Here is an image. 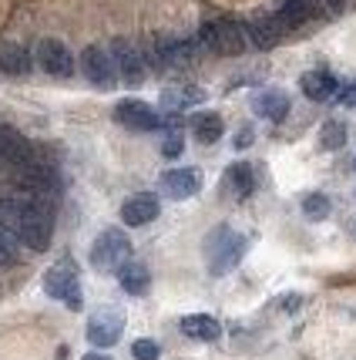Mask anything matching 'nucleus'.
I'll return each instance as SVG.
<instances>
[{
	"label": "nucleus",
	"instance_id": "nucleus-1",
	"mask_svg": "<svg viewBox=\"0 0 356 360\" xmlns=\"http://www.w3.org/2000/svg\"><path fill=\"white\" fill-rule=\"evenodd\" d=\"M0 226L17 236V243H24L27 250L44 252L54 236V222H51V202L34 199L27 192L17 195H4L0 199Z\"/></svg>",
	"mask_w": 356,
	"mask_h": 360
},
{
	"label": "nucleus",
	"instance_id": "nucleus-2",
	"mask_svg": "<svg viewBox=\"0 0 356 360\" xmlns=\"http://www.w3.org/2000/svg\"><path fill=\"white\" fill-rule=\"evenodd\" d=\"M246 256V236L232 233L229 226H218L205 239V263L212 269V276H222L232 266H239V259Z\"/></svg>",
	"mask_w": 356,
	"mask_h": 360
},
{
	"label": "nucleus",
	"instance_id": "nucleus-3",
	"mask_svg": "<svg viewBox=\"0 0 356 360\" xmlns=\"http://www.w3.org/2000/svg\"><path fill=\"white\" fill-rule=\"evenodd\" d=\"M131 259V239L121 229H105L91 246V266L101 273H118Z\"/></svg>",
	"mask_w": 356,
	"mask_h": 360
},
{
	"label": "nucleus",
	"instance_id": "nucleus-4",
	"mask_svg": "<svg viewBox=\"0 0 356 360\" xmlns=\"http://www.w3.org/2000/svg\"><path fill=\"white\" fill-rule=\"evenodd\" d=\"M44 290L47 297L61 300L67 310H81L84 300H81V283H78V269L71 259H61L58 266H51L44 273Z\"/></svg>",
	"mask_w": 356,
	"mask_h": 360
},
{
	"label": "nucleus",
	"instance_id": "nucleus-5",
	"mask_svg": "<svg viewBox=\"0 0 356 360\" xmlns=\"http://www.w3.org/2000/svg\"><path fill=\"white\" fill-rule=\"evenodd\" d=\"M202 47H209L212 54H222V58H232V54H242L246 51V31L235 24V20H212L199 31Z\"/></svg>",
	"mask_w": 356,
	"mask_h": 360
},
{
	"label": "nucleus",
	"instance_id": "nucleus-6",
	"mask_svg": "<svg viewBox=\"0 0 356 360\" xmlns=\"http://www.w3.org/2000/svg\"><path fill=\"white\" fill-rule=\"evenodd\" d=\"M81 71H84V78L91 81L94 88H114V81H118V71H114V61H111V51L105 47H84V54H81Z\"/></svg>",
	"mask_w": 356,
	"mask_h": 360
},
{
	"label": "nucleus",
	"instance_id": "nucleus-7",
	"mask_svg": "<svg viewBox=\"0 0 356 360\" xmlns=\"http://www.w3.org/2000/svg\"><path fill=\"white\" fill-rule=\"evenodd\" d=\"M121 330H124V314L114 310V307H105L88 320V340L94 347H114L121 340Z\"/></svg>",
	"mask_w": 356,
	"mask_h": 360
},
{
	"label": "nucleus",
	"instance_id": "nucleus-8",
	"mask_svg": "<svg viewBox=\"0 0 356 360\" xmlns=\"http://www.w3.org/2000/svg\"><path fill=\"white\" fill-rule=\"evenodd\" d=\"M114 122L124 128H131V131H155V128L161 125L158 111L152 108V105H145V101H135V98L114 105Z\"/></svg>",
	"mask_w": 356,
	"mask_h": 360
},
{
	"label": "nucleus",
	"instance_id": "nucleus-9",
	"mask_svg": "<svg viewBox=\"0 0 356 360\" xmlns=\"http://www.w3.org/2000/svg\"><path fill=\"white\" fill-rule=\"evenodd\" d=\"M111 61H114V71L124 78V84H141L148 68H145V58L138 54V47L131 41H114L111 44Z\"/></svg>",
	"mask_w": 356,
	"mask_h": 360
},
{
	"label": "nucleus",
	"instance_id": "nucleus-10",
	"mask_svg": "<svg viewBox=\"0 0 356 360\" xmlns=\"http://www.w3.org/2000/svg\"><path fill=\"white\" fill-rule=\"evenodd\" d=\"M34 162V148L31 141L24 139L17 128L11 125H0V165L7 169H24Z\"/></svg>",
	"mask_w": 356,
	"mask_h": 360
},
{
	"label": "nucleus",
	"instance_id": "nucleus-11",
	"mask_svg": "<svg viewBox=\"0 0 356 360\" xmlns=\"http://www.w3.org/2000/svg\"><path fill=\"white\" fill-rule=\"evenodd\" d=\"M37 64L44 68L47 75H54V78H71V75H74L71 51H67L61 41H54V37H44V41L37 44Z\"/></svg>",
	"mask_w": 356,
	"mask_h": 360
},
{
	"label": "nucleus",
	"instance_id": "nucleus-12",
	"mask_svg": "<svg viewBox=\"0 0 356 360\" xmlns=\"http://www.w3.org/2000/svg\"><path fill=\"white\" fill-rule=\"evenodd\" d=\"M202 188V172L199 169H171L161 175V192L169 199H192Z\"/></svg>",
	"mask_w": 356,
	"mask_h": 360
},
{
	"label": "nucleus",
	"instance_id": "nucleus-13",
	"mask_svg": "<svg viewBox=\"0 0 356 360\" xmlns=\"http://www.w3.org/2000/svg\"><path fill=\"white\" fill-rule=\"evenodd\" d=\"M158 199L152 192H138V195H131L128 202L121 205V222L124 226H148V222L158 216Z\"/></svg>",
	"mask_w": 356,
	"mask_h": 360
},
{
	"label": "nucleus",
	"instance_id": "nucleus-14",
	"mask_svg": "<svg viewBox=\"0 0 356 360\" xmlns=\"http://www.w3.org/2000/svg\"><path fill=\"white\" fill-rule=\"evenodd\" d=\"M152 58H155V68H182V64L192 61V44L171 41V37H158L155 47H152Z\"/></svg>",
	"mask_w": 356,
	"mask_h": 360
},
{
	"label": "nucleus",
	"instance_id": "nucleus-15",
	"mask_svg": "<svg viewBox=\"0 0 356 360\" xmlns=\"http://www.w3.org/2000/svg\"><path fill=\"white\" fill-rule=\"evenodd\" d=\"M252 108H256V115H263L269 122H282L289 115V94L279 91V88H265V91L252 98Z\"/></svg>",
	"mask_w": 356,
	"mask_h": 360
},
{
	"label": "nucleus",
	"instance_id": "nucleus-16",
	"mask_svg": "<svg viewBox=\"0 0 356 360\" xmlns=\"http://www.w3.org/2000/svg\"><path fill=\"white\" fill-rule=\"evenodd\" d=\"M299 88H303V94H306L310 101H329L333 94L340 91V81L333 78L329 71H306V75L299 78Z\"/></svg>",
	"mask_w": 356,
	"mask_h": 360
},
{
	"label": "nucleus",
	"instance_id": "nucleus-17",
	"mask_svg": "<svg viewBox=\"0 0 356 360\" xmlns=\"http://www.w3.org/2000/svg\"><path fill=\"white\" fill-rule=\"evenodd\" d=\"M242 31L249 34V41H252V44L263 47V51L276 47L279 37H282V27L276 24V17H256V20H249Z\"/></svg>",
	"mask_w": 356,
	"mask_h": 360
},
{
	"label": "nucleus",
	"instance_id": "nucleus-18",
	"mask_svg": "<svg viewBox=\"0 0 356 360\" xmlns=\"http://www.w3.org/2000/svg\"><path fill=\"white\" fill-rule=\"evenodd\" d=\"M118 283H121L124 293L141 297V293H148V286H152V273H148L145 263H131V259H128V263L118 269Z\"/></svg>",
	"mask_w": 356,
	"mask_h": 360
},
{
	"label": "nucleus",
	"instance_id": "nucleus-19",
	"mask_svg": "<svg viewBox=\"0 0 356 360\" xmlns=\"http://www.w3.org/2000/svg\"><path fill=\"white\" fill-rule=\"evenodd\" d=\"M182 333L192 337V340H218L222 337V323L216 316H205V314H192V316H182Z\"/></svg>",
	"mask_w": 356,
	"mask_h": 360
},
{
	"label": "nucleus",
	"instance_id": "nucleus-20",
	"mask_svg": "<svg viewBox=\"0 0 356 360\" xmlns=\"http://www.w3.org/2000/svg\"><path fill=\"white\" fill-rule=\"evenodd\" d=\"M0 71L4 75H14V78L31 71V54L24 51V44H14V41H4L0 44Z\"/></svg>",
	"mask_w": 356,
	"mask_h": 360
},
{
	"label": "nucleus",
	"instance_id": "nucleus-21",
	"mask_svg": "<svg viewBox=\"0 0 356 360\" xmlns=\"http://www.w3.org/2000/svg\"><path fill=\"white\" fill-rule=\"evenodd\" d=\"M202 98H205L202 88H195V84H178V88H165V91H161V108L175 115V111H185V108H192V105H199Z\"/></svg>",
	"mask_w": 356,
	"mask_h": 360
},
{
	"label": "nucleus",
	"instance_id": "nucleus-22",
	"mask_svg": "<svg viewBox=\"0 0 356 360\" xmlns=\"http://www.w3.org/2000/svg\"><path fill=\"white\" fill-rule=\"evenodd\" d=\"M312 17V0H286L282 11L276 14V24L282 31H293L299 24H306Z\"/></svg>",
	"mask_w": 356,
	"mask_h": 360
},
{
	"label": "nucleus",
	"instance_id": "nucleus-23",
	"mask_svg": "<svg viewBox=\"0 0 356 360\" xmlns=\"http://www.w3.org/2000/svg\"><path fill=\"white\" fill-rule=\"evenodd\" d=\"M192 131H195V139H199L202 145H212V141H218V139H222V131H225V125H222V115H216V111L195 115Z\"/></svg>",
	"mask_w": 356,
	"mask_h": 360
},
{
	"label": "nucleus",
	"instance_id": "nucleus-24",
	"mask_svg": "<svg viewBox=\"0 0 356 360\" xmlns=\"http://www.w3.org/2000/svg\"><path fill=\"white\" fill-rule=\"evenodd\" d=\"M225 182H229V188H232V195H239V199L252 195V188H256V175H252V165H246V162H235V165H229V172H225Z\"/></svg>",
	"mask_w": 356,
	"mask_h": 360
},
{
	"label": "nucleus",
	"instance_id": "nucleus-25",
	"mask_svg": "<svg viewBox=\"0 0 356 360\" xmlns=\"http://www.w3.org/2000/svg\"><path fill=\"white\" fill-rule=\"evenodd\" d=\"M343 141H346V128L340 122H326L323 131H319V145L326 152H336V148H343Z\"/></svg>",
	"mask_w": 356,
	"mask_h": 360
},
{
	"label": "nucleus",
	"instance_id": "nucleus-26",
	"mask_svg": "<svg viewBox=\"0 0 356 360\" xmlns=\"http://www.w3.org/2000/svg\"><path fill=\"white\" fill-rule=\"evenodd\" d=\"M17 263V236L0 226V269Z\"/></svg>",
	"mask_w": 356,
	"mask_h": 360
},
{
	"label": "nucleus",
	"instance_id": "nucleus-27",
	"mask_svg": "<svg viewBox=\"0 0 356 360\" xmlns=\"http://www.w3.org/2000/svg\"><path fill=\"white\" fill-rule=\"evenodd\" d=\"M303 212H306L312 222L326 219V216H329V199H326V195H319V192H312V195H306V199H303Z\"/></svg>",
	"mask_w": 356,
	"mask_h": 360
},
{
	"label": "nucleus",
	"instance_id": "nucleus-28",
	"mask_svg": "<svg viewBox=\"0 0 356 360\" xmlns=\"http://www.w3.org/2000/svg\"><path fill=\"white\" fill-rule=\"evenodd\" d=\"M131 357L135 360H158L161 357V347L155 340H135L131 344Z\"/></svg>",
	"mask_w": 356,
	"mask_h": 360
},
{
	"label": "nucleus",
	"instance_id": "nucleus-29",
	"mask_svg": "<svg viewBox=\"0 0 356 360\" xmlns=\"http://www.w3.org/2000/svg\"><path fill=\"white\" fill-rule=\"evenodd\" d=\"M182 148H185L182 135H175V131H171L169 139H165V145H161V155H165V158H178V155H182Z\"/></svg>",
	"mask_w": 356,
	"mask_h": 360
},
{
	"label": "nucleus",
	"instance_id": "nucleus-30",
	"mask_svg": "<svg viewBox=\"0 0 356 360\" xmlns=\"http://www.w3.org/2000/svg\"><path fill=\"white\" fill-rule=\"evenodd\" d=\"M81 360H111V357H108V354H84Z\"/></svg>",
	"mask_w": 356,
	"mask_h": 360
}]
</instances>
